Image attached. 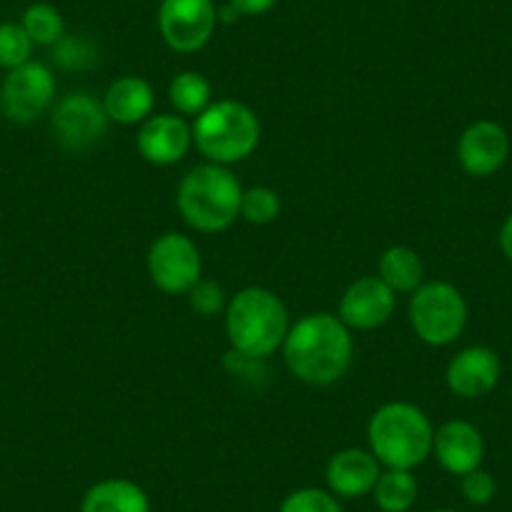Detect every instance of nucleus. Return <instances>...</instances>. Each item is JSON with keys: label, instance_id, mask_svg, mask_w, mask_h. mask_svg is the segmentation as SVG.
<instances>
[{"label": "nucleus", "instance_id": "f03ea898", "mask_svg": "<svg viewBox=\"0 0 512 512\" xmlns=\"http://www.w3.org/2000/svg\"><path fill=\"white\" fill-rule=\"evenodd\" d=\"M226 337L234 352L254 359H269L287 339V304L264 287H246L226 304Z\"/></svg>", "mask_w": 512, "mask_h": 512}, {"label": "nucleus", "instance_id": "6ab92c4d", "mask_svg": "<svg viewBox=\"0 0 512 512\" xmlns=\"http://www.w3.org/2000/svg\"><path fill=\"white\" fill-rule=\"evenodd\" d=\"M377 277L395 294H412L425 284V264L412 246L397 244L382 251Z\"/></svg>", "mask_w": 512, "mask_h": 512}, {"label": "nucleus", "instance_id": "6e6552de", "mask_svg": "<svg viewBox=\"0 0 512 512\" xmlns=\"http://www.w3.org/2000/svg\"><path fill=\"white\" fill-rule=\"evenodd\" d=\"M146 269H149L151 282L161 292L181 297V294H189L196 282H201L204 262H201V251L191 236L166 231L151 244Z\"/></svg>", "mask_w": 512, "mask_h": 512}, {"label": "nucleus", "instance_id": "4468645a", "mask_svg": "<svg viewBox=\"0 0 512 512\" xmlns=\"http://www.w3.org/2000/svg\"><path fill=\"white\" fill-rule=\"evenodd\" d=\"M500 357L490 347H467L447 364V387L462 400H480L495 390L500 379Z\"/></svg>", "mask_w": 512, "mask_h": 512}, {"label": "nucleus", "instance_id": "0eeeda50", "mask_svg": "<svg viewBox=\"0 0 512 512\" xmlns=\"http://www.w3.org/2000/svg\"><path fill=\"white\" fill-rule=\"evenodd\" d=\"M108 118L103 101L88 91H73L53 103L51 134L56 144L68 154H81L101 144L108 131Z\"/></svg>", "mask_w": 512, "mask_h": 512}, {"label": "nucleus", "instance_id": "9b49d317", "mask_svg": "<svg viewBox=\"0 0 512 512\" xmlns=\"http://www.w3.org/2000/svg\"><path fill=\"white\" fill-rule=\"evenodd\" d=\"M397 309V294L379 277H362L344 289L337 317L357 332H369L392 319Z\"/></svg>", "mask_w": 512, "mask_h": 512}, {"label": "nucleus", "instance_id": "2f4dec72", "mask_svg": "<svg viewBox=\"0 0 512 512\" xmlns=\"http://www.w3.org/2000/svg\"><path fill=\"white\" fill-rule=\"evenodd\" d=\"M0 118H3V103H0Z\"/></svg>", "mask_w": 512, "mask_h": 512}, {"label": "nucleus", "instance_id": "4be33fe9", "mask_svg": "<svg viewBox=\"0 0 512 512\" xmlns=\"http://www.w3.org/2000/svg\"><path fill=\"white\" fill-rule=\"evenodd\" d=\"M21 26L31 36L36 46H56L66 36V23H63L61 11L51 3H33L23 11Z\"/></svg>", "mask_w": 512, "mask_h": 512}, {"label": "nucleus", "instance_id": "c756f323", "mask_svg": "<svg viewBox=\"0 0 512 512\" xmlns=\"http://www.w3.org/2000/svg\"><path fill=\"white\" fill-rule=\"evenodd\" d=\"M500 249H502V254H505L507 259L512 262V214L507 216L505 224H502V229H500Z\"/></svg>", "mask_w": 512, "mask_h": 512}, {"label": "nucleus", "instance_id": "5701e85b", "mask_svg": "<svg viewBox=\"0 0 512 512\" xmlns=\"http://www.w3.org/2000/svg\"><path fill=\"white\" fill-rule=\"evenodd\" d=\"M279 214H282V199H279L277 191L269 189V186H251V189H244V194H241L239 219H244L246 224L267 226L272 221H277Z\"/></svg>", "mask_w": 512, "mask_h": 512}, {"label": "nucleus", "instance_id": "393cba45", "mask_svg": "<svg viewBox=\"0 0 512 512\" xmlns=\"http://www.w3.org/2000/svg\"><path fill=\"white\" fill-rule=\"evenodd\" d=\"M51 48L56 66L66 68V71H88V68H96L98 61H101L96 43L83 36H63Z\"/></svg>", "mask_w": 512, "mask_h": 512}, {"label": "nucleus", "instance_id": "c85d7f7f", "mask_svg": "<svg viewBox=\"0 0 512 512\" xmlns=\"http://www.w3.org/2000/svg\"><path fill=\"white\" fill-rule=\"evenodd\" d=\"M229 3L239 11V16H264L277 6L279 0H229Z\"/></svg>", "mask_w": 512, "mask_h": 512}, {"label": "nucleus", "instance_id": "bb28decb", "mask_svg": "<svg viewBox=\"0 0 512 512\" xmlns=\"http://www.w3.org/2000/svg\"><path fill=\"white\" fill-rule=\"evenodd\" d=\"M186 299H189V307L194 309L199 317H206V319L226 312V304H229L224 287L216 282H209V279L196 282V287L186 294Z\"/></svg>", "mask_w": 512, "mask_h": 512}, {"label": "nucleus", "instance_id": "f3484780", "mask_svg": "<svg viewBox=\"0 0 512 512\" xmlns=\"http://www.w3.org/2000/svg\"><path fill=\"white\" fill-rule=\"evenodd\" d=\"M156 93L146 78L139 76H123L108 86L103 96V108L108 118L121 126H136L144 123L146 118L154 116Z\"/></svg>", "mask_w": 512, "mask_h": 512}, {"label": "nucleus", "instance_id": "dca6fc26", "mask_svg": "<svg viewBox=\"0 0 512 512\" xmlns=\"http://www.w3.org/2000/svg\"><path fill=\"white\" fill-rule=\"evenodd\" d=\"M379 475H382V465H379L377 457L369 450H359V447L334 452L327 462V472H324L329 492L344 497V500L372 495Z\"/></svg>", "mask_w": 512, "mask_h": 512}, {"label": "nucleus", "instance_id": "aec40b11", "mask_svg": "<svg viewBox=\"0 0 512 512\" xmlns=\"http://www.w3.org/2000/svg\"><path fill=\"white\" fill-rule=\"evenodd\" d=\"M420 485L412 470H382L372 497L382 512H407L417 502Z\"/></svg>", "mask_w": 512, "mask_h": 512}, {"label": "nucleus", "instance_id": "412c9836", "mask_svg": "<svg viewBox=\"0 0 512 512\" xmlns=\"http://www.w3.org/2000/svg\"><path fill=\"white\" fill-rule=\"evenodd\" d=\"M169 103L181 116H199L211 106L209 78L196 71H181L169 83Z\"/></svg>", "mask_w": 512, "mask_h": 512}, {"label": "nucleus", "instance_id": "f8f14e48", "mask_svg": "<svg viewBox=\"0 0 512 512\" xmlns=\"http://www.w3.org/2000/svg\"><path fill=\"white\" fill-rule=\"evenodd\" d=\"M510 156V136L497 121H475L457 141V161L475 179H487L505 166Z\"/></svg>", "mask_w": 512, "mask_h": 512}, {"label": "nucleus", "instance_id": "a211bd4d", "mask_svg": "<svg viewBox=\"0 0 512 512\" xmlns=\"http://www.w3.org/2000/svg\"><path fill=\"white\" fill-rule=\"evenodd\" d=\"M81 512H151V500L136 482L108 477L88 487L81 497Z\"/></svg>", "mask_w": 512, "mask_h": 512}, {"label": "nucleus", "instance_id": "ddd939ff", "mask_svg": "<svg viewBox=\"0 0 512 512\" xmlns=\"http://www.w3.org/2000/svg\"><path fill=\"white\" fill-rule=\"evenodd\" d=\"M194 146V134L184 116L176 113H156L149 116L139 128L136 149L149 164L174 166L189 154Z\"/></svg>", "mask_w": 512, "mask_h": 512}, {"label": "nucleus", "instance_id": "1a4fd4ad", "mask_svg": "<svg viewBox=\"0 0 512 512\" xmlns=\"http://www.w3.org/2000/svg\"><path fill=\"white\" fill-rule=\"evenodd\" d=\"M3 116L13 123L38 121L56 103V76L41 61H28L8 71L0 86Z\"/></svg>", "mask_w": 512, "mask_h": 512}, {"label": "nucleus", "instance_id": "7ed1b4c3", "mask_svg": "<svg viewBox=\"0 0 512 512\" xmlns=\"http://www.w3.org/2000/svg\"><path fill=\"white\" fill-rule=\"evenodd\" d=\"M367 442L384 470H415L432 455L435 427L412 402H387L369 417Z\"/></svg>", "mask_w": 512, "mask_h": 512}, {"label": "nucleus", "instance_id": "cd10ccee", "mask_svg": "<svg viewBox=\"0 0 512 512\" xmlns=\"http://www.w3.org/2000/svg\"><path fill=\"white\" fill-rule=\"evenodd\" d=\"M460 490H462V497H465L470 505H477V507L490 505L497 495V482L490 472H485L477 467V470L462 475Z\"/></svg>", "mask_w": 512, "mask_h": 512}, {"label": "nucleus", "instance_id": "a878e982", "mask_svg": "<svg viewBox=\"0 0 512 512\" xmlns=\"http://www.w3.org/2000/svg\"><path fill=\"white\" fill-rule=\"evenodd\" d=\"M279 512H344L339 497L319 487H302L284 497Z\"/></svg>", "mask_w": 512, "mask_h": 512}, {"label": "nucleus", "instance_id": "39448f33", "mask_svg": "<svg viewBox=\"0 0 512 512\" xmlns=\"http://www.w3.org/2000/svg\"><path fill=\"white\" fill-rule=\"evenodd\" d=\"M194 146L209 164L231 166L249 159L262 139V123L246 103L216 101L191 126Z\"/></svg>", "mask_w": 512, "mask_h": 512}, {"label": "nucleus", "instance_id": "20e7f679", "mask_svg": "<svg viewBox=\"0 0 512 512\" xmlns=\"http://www.w3.org/2000/svg\"><path fill=\"white\" fill-rule=\"evenodd\" d=\"M241 194L244 189L229 166L206 161L179 181L176 206L191 229L201 234H219L239 219Z\"/></svg>", "mask_w": 512, "mask_h": 512}, {"label": "nucleus", "instance_id": "9d476101", "mask_svg": "<svg viewBox=\"0 0 512 512\" xmlns=\"http://www.w3.org/2000/svg\"><path fill=\"white\" fill-rule=\"evenodd\" d=\"M219 26L214 0H161L159 31L176 53H196L211 41Z\"/></svg>", "mask_w": 512, "mask_h": 512}, {"label": "nucleus", "instance_id": "7c9ffc66", "mask_svg": "<svg viewBox=\"0 0 512 512\" xmlns=\"http://www.w3.org/2000/svg\"><path fill=\"white\" fill-rule=\"evenodd\" d=\"M236 18H239V11H236V8L231 6V3H229V6L221 8V11H219V23H221V21L231 23V21H236Z\"/></svg>", "mask_w": 512, "mask_h": 512}, {"label": "nucleus", "instance_id": "b1692460", "mask_svg": "<svg viewBox=\"0 0 512 512\" xmlns=\"http://www.w3.org/2000/svg\"><path fill=\"white\" fill-rule=\"evenodd\" d=\"M33 48L36 43L31 41L21 23H0V68L3 71H13L23 63L33 61Z\"/></svg>", "mask_w": 512, "mask_h": 512}, {"label": "nucleus", "instance_id": "473e14b6", "mask_svg": "<svg viewBox=\"0 0 512 512\" xmlns=\"http://www.w3.org/2000/svg\"><path fill=\"white\" fill-rule=\"evenodd\" d=\"M435 512H457V510H435Z\"/></svg>", "mask_w": 512, "mask_h": 512}, {"label": "nucleus", "instance_id": "2eb2a0df", "mask_svg": "<svg viewBox=\"0 0 512 512\" xmlns=\"http://www.w3.org/2000/svg\"><path fill=\"white\" fill-rule=\"evenodd\" d=\"M432 455L437 457L440 467L450 475H467L477 470L485 460V440L482 432L467 420H450L435 430Z\"/></svg>", "mask_w": 512, "mask_h": 512}, {"label": "nucleus", "instance_id": "423d86ee", "mask_svg": "<svg viewBox=\"0 0 512 512\" xmlns=\"http://www.w3.org/2000/svg\"><path fill=\"white\" fill-rule=\"evenodd\" d=\"M410 324L417 339L430 347L457 342L467 327V302L450 282H427L412 292Z\"/></svg>", "mask_w": 512, "mask_h": 512}, {"label": "nucleus", "instance_id": "f257e3e1", "mask_svg": "<svg viewBox=\"0 0 512 512\" xmlns=\"http://www.w3.org/2000/svg\"><path fill=\"white\" fill-rule=\"evenodd\" d=\"M282 352L292 377L309 387H329L352 367V329L337 314H307L289 327Z\"/></svg>", "mask_w": 512, "mask_h": 512}]
</instances>
